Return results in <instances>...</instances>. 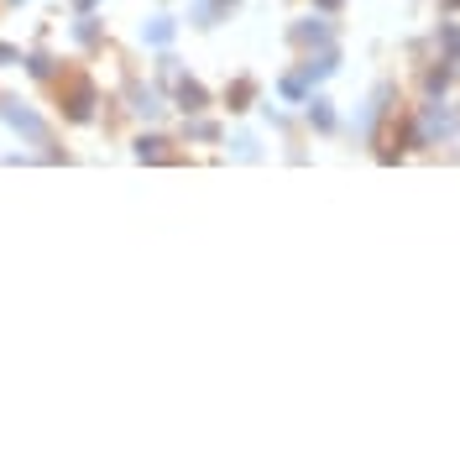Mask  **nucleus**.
<instances>
[{
	"label": "nucleus",
	"mask_w": 460,
	"mask_h": 460,
	"mask_svg": "<svg viewBox=\"0 0 460 460\" xmlns=\"http://www.w3.org/2000/svg\"><path fill=\"white\" fill-rule=\"evenodd\" d=\"M341 68V48L330 42V48H319V53H309L298 68H288L283 79H278V100H288V105H304L309 94H314L330 74Z\"/></svg>",
	"instance_id": "f257e3e1"
},
{
	"label": "nucleus",
	"mask_w": 460,
	"mask_h": 460,
	"mask_svg": "<svg viewBox=\"0 0 460 460\" xmlns=\"http://www.w3.org/2000/svg\"><path fill=\"white\" fill-rule=\"evenodd\" d=\"M0 120H5V126H11L27 146H53V126L31 111V105H22L16 94H0Z\"/></svg>",
	"instance_id": "f03ea898"
},
{
	"label": "nucleus",
	"mask_w": 460,
	"mask_h": 460,
	"mask_svg": "<svg viewBox=\"0 0 460 460\" xmlns=\"http://www.w3.org/2000/svg\"><path fill=\"white\" fill-rule=\"evenodd\" d=\"M58 105H63V120L68 126H89L94 120V105H100V89H94V79L74 74V79L58 84Z\"/></svg>",
	"instance_id": "7ed1b4c3"
},
{
	"label": "nucleus",
	"mask_w": 460,
	"mask_h": 460,
	"mask_svg": "<svg viewBox=\"0 0 460 460\" xmlns=\"http://www.w3.org/2000/svg\"><path fill=\"white\" fill-rule=\"evenodd\" d=\"M413 131H419V146H439L445 137H456V115L445 105V94H429V105L413 115Z\"/></svg>",
	"instance_id": "20e7f679"
},
{
	"label": "nucleus",
	"mask_w": 460,
	"mask_h": 460,
	"mask_svg": "<svg viewBox=\"0 0 460 460\" xmlns=\"http://www.w3.org/2000/svg\"><path fill=\"white\" fill-rule=\"evenodd\" d=\"M330 42H335L330 16H304V22L288 27V48H298V53H319V48H330Z\"/></svg>",
	"instance_id": "39448f33"
},
{
	"label": "nucleus",
	"mask_w": 460,
	"mask_h": 460,
	"mask_svg": "<svg viewBox=\"0 0 460 460\" xmlns=\"http://www.w3.org/2000/svg\"><path fill=\"white\" fill-rule=\"evenodd\" d=\"M393 100H398V84H376L372 100H367V111H361V120H356V137H367V142H372L376 126H382L387 111H393Z\"/></svg>",
	"instance_id": "423d86ee"
},
{
	"label": "nucleus",
	"mask_w": 460,
	"mask_h": 460,
	"mask_svg": "<svg viewBox=\"0 0 460 460\" xmlns=\"http://www.w3.org/2000/svg\"><path fill=\"white\" fill-rule=\"evenodd\" d=\"M126 100H131V115H142V120H157V115L168 111V100H163V89L142 84V79H126Z\"/></svg>",
	"instance_id": "0eeeda50"
},
{
	"label": "nucleus",
	"mask_w": 460,
	"mask_h": 460,
	"mask_svg": "<svg viewBox=\"0 0 460 460\" xmlns=\"http://www.w3.org/2000/svg\"><path fill=\"white\" fill-rule=\"evenodd\" d=\"M172 105L183 115H204L209 111V89H204L199 79H189V74H178V79H172Z\"/></svg>",
	"instance_id": "6e6552de"
},
{
	"label": "nucleus",
	"mask_w": 460,
	"mask_h": 460,
	"mask_svg": "<svg viewBox=\"0 0 460 460\" xmlns=\"http://www.w3.org/2000/svg\"><path fill=\"white\" fill-rule=\"evenodd\" d=\"M304 120H309V126H314L319 137H330V131H335V126H341V115H335V100H330V94H309V100H304Z\"/></svg>",
	"instance_id": "1a4fd4ad"
},
{
	"label": "nucleus",
	"mask_w": 460,
	"mask_h": 460,
	"mask_svg": "<svg viewBox=\"0 0 460 460\" xmlns=\"http://www.w3.org/2000/svg\"><path fill=\"white\" fill-rule=\"evenodd\" d=\"M172 37H178V16H168V11H157L152 22L142 27V48H152V53H163V48H172Z\"/></svg>",
	"instance_id": "9d476101"
},
{
	"label": "nucleus",
	"mask_w": 460,
	"mask_h": 460,
	"mask_svg": "<svg viewBox=\"0 0 460 460\" xmlns=\"http://www.w3.org/2000/svg\"><path fill=\"white\" fill-rule=\"evenodd\" d=\"M226 11H235V0H194V5H189V22L199 31H209V27L226 22Z\"/></svg>",
	"instance_id": "9b49d317"
},
{
	"label": "nucleus",
	"mask_w": 460,
	"mask_h": 460,
	"mask_svg": "<svg viewBox=\"0 0 460 460\" xmlns=\"http://www.w3.org/2000/svg\"><path fill=\"white\" fill-rule=\"evenodd\" d=\"M74 42H79L84 53H94V48L105 42V22H100L94 11H79V22H74Z\"/></svg>",
	"instance_id": "f8f14e48"
},
{
	"label": "nucleus",
	"mask_w": 460,
	"mask_h": 460,
	"mask_svg": "<svg viewBox=\"0 0 460 460\" xmlns=\"http://www.w3.org/2000/svg\"><path fill=\"white\" fill-rule=\"evenodd\" d=\"M22 68H27L37 84H58V58H53V53H42V48L22 53Z\"/></svg>",
	"instance_id": "ddd939ff"
},
{
	"label": "nucleus",
	"mask_w": 460,
	"mask_h": 460,
	"mask_svg": "<svg viewBox=\"0 0 460 460\" xmlns=\"http://www.w3.org/2000/svg\"><path fill=\"white\" fill-rule=\"evenodd\" d=\"M226 131H220V120H209V115H183V142H220Z\"/></svg>",
	"instance_id": "4468645a"
},
{
	"label": "nucleus",
	"mask_w": 460,
	"mask_h": 460,
	"mask_svg": "<svg viewBox=\"0 0 460 460\" xmlns=\"http://www.w3.org/2000/svg\"><path fill=\"white\" fill-rule=\"evenodd\" d=\"M226 105H230L235 115H246L252 105H257V79H246V74H241V79L226 89Z\"/></svg>",
	"instance_id": "2eb2a0df"
},
{
	"label": "nucleus",
	"mask_w": 460,
	"mask_h": 460,
	"mask_svg": "<svg viewBox=\"0 0 460 460\" xmlns=\"http://www.w3.org/2000/svg\"><path fill=\"white\" fill-rule=\"evenodd\" d=\"M168 146H172L168 137H157V131H142L131 152H137V163H163V157H168Z\"/></svg>",
	"instance_id": "dca6fc26"
},
{
	"label": "nucleus",
	"mask_w": 460,
	"mask_h": 460,
	"mask_svg": "<svg viewBox=\"0 0 460 460\" xmlns=\"http://www.w3.org/2000/svg\"><path fill=\"white\" fill-rule=\"evenodd\" d=\"M450 79H456V63H450V58H439L429 74H424V94H445V89H450Z\"/></svg>",
	"instance_id": "f3484780"
},
{
	"label": "nucleus",
	"mask_w": 460,
	"mask_h": 460,
	"mask_svg": "<svg viewBox=\"0 0 460 460\" xmlns=\"http://www.w3.org/2000/svg\"><path fill=\"white\" fill-rule=\"evenodd\" d=\"M439 48H445V58L460 68V27L456 22H439Z\"/></svg>",
	"instance_id": "a211bd4d"
},
{
	"label": "nucleus",
	"mask_w": 460,
	"mask_h": 460,
	"mask_svg": "<svg viewBox=\"0 0 460 460\" xmlns=\"http://www.w3.org/2000/svg\"><path fill=\"white\" fill-rule=\"evenodd\" d=\"M230 152H235L241 163H257V157H261V152H257V137H246V131H241V137H230Z\"/></svg>",
	"instance_id": "6ab92c4d"
},
{
	"label": "nucleus",
	"mask_w": 460,
	"mask_h": 460,
	"mask_svg": "<svg viewBox=\"0 0 460 460\" xmlns=\"http://www.w3.org/2000/svg\"><path fill=\"white\" fill-rule=\"evenodd\" d=\"M22 63V48H11V42H0V68H16Z\"/></svg>",
	"instance_id": "aec40b11"
},
{
	"label": "nucleus",
	"mask_w": 460,
	"mask_h": 460,
	"mask_svg": "<svg viewBox=\"0 0 460 460\" xmlns=\"http://www.w3.org/2000/svg\"><path fill=\"white\" fill-rule=\"evenodd\" d=\"M341 5H345V0H314V11H319V16H335Z\"/></svg>",
	"instance_id": "412c9836"
},
{
	"label": "nucleus",
	"mask_w": 460,
	"mask_h": 460,
	"mask_svg": "<svg viewBox=\"0 0 460 460\" xmlns=\"http://www.w3.org/2000/svg\"><path fill=\"white\" fill-rule=\"evenodd\" d=\"M94 5H100V0H74V11H94Z\"/></svg>",
	"instance_id": "4be33fe9"
},
{
	"label": "nucleus",
	"mask_w": 460,
	"mask_h": 460,
	"mask_svg": "<svg viewBox=\"0 0 460 460\" xmlns=\"http://www.w3.org/2000/svg\"><path fill=\"white\" fill-rule=\"evenodd\" d=\"M450 11H460V0H450Z\"/></svg>",
	"instance_id": "5701e85b"
},
{
	"label": "nucleus",
	"mask_w": 460,
	"mask_h": 460,
	"mask_svg": "<svg viewBox=\"0 0 460 460\" xmlns=\"http://www.w3.org/2000/svg\"><path fill=\"white\" fill-rule=\"evenodd\" d=\"M5 5H22V0H5Z\"/></svg>",
	"instance_id": "b1692460"
}]
</instances>
